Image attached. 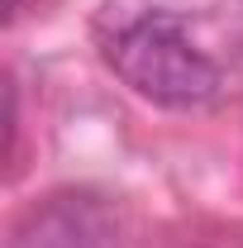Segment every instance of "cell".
Masks as SVG:
<instances>
[{
    "label": "cell",
    "mask_w": 243,
    "mask_h": 248,
    "mask_svg": "<svg viewBox=\"0 0 243 248\" xmlns=\"http://www.w3.org/2000/svg\"><path fill=\"white\" fill-rule=\"evenodd\" d=\"M10 248H124L120 215L95 191H58L24 210Z\"/></svg>",
    "instance_id": "cell-2"
},
{
    "label": "cell",
    "mask_w": 243,
    "mask_h": 248,
    "mask_svg": "<svg viewBox=\"0 0 243 248\" xmlns=\"http://www.w3.org/2000/svg\"><path fill=\"white\" fill-rule=\"evenodd\" d=\"M196 0H105L95 43L105 67L134 95L162 110H200L224 91V67L200 43Z\"/></svg>",
    "instance_id": "cell-1"
}]
</instances>
